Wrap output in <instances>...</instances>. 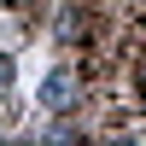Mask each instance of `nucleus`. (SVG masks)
Wrapping results in <instances>:
<instances>
[{"label": "nucleus", "mask_w": 146, "mask_h": 146, "mask_svg": "<svg viewBox=\"0 0 146 146\" xmlns=\"http://www.w3.org/2000/svg\"><path fill=\"white\" fill-rule=\"evenodd\" d=\"M70 94H76V82H70L64 70H58V76H47V82H41V100H47V105H70Z\"/></svg>", "instance_id": "obj_1"}, {"label": "nucleus", "mask_w": 146, "mask_h": 146, "mask_svg": "<svg viewBox=\"0 0 146 146\" xmlns=\"http://www.w3.org/2000/svg\"><path fill=\"white\" fill-rule=\"evenodd\" d=\"M6 88H12V58L0 53V94H6Z\"/></svg>", "instance_id": "obj_2"}]
</instances>
